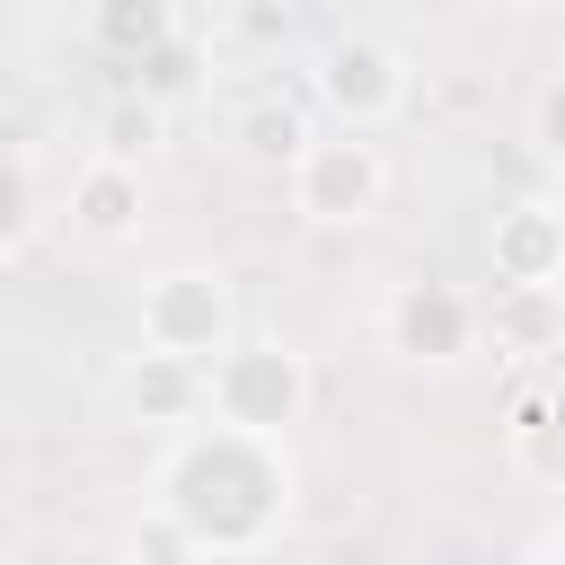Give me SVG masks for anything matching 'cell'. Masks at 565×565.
I'll return each mask as SVG.
<instances>
[{"instance_id": "cell-8", "label": "cell", "mask_w": 565, "mask_h": 565, "mask_svg": "<svg viewBox=\"0 0 565 565\" xmlns=\"http://www.w3.org/2000/svg\"><path fill=\"white\" fill-rule=\"evenodd\" d=\"M115 415H124V424H150V433H185V424L212 415V371L141 344V353L115 371Z\"/></svg>"}, {"instance_id": "cell-11", "label": "cell", "mask_w": 565, "mask_h": 565, "mask_svg": "<svg viewBox=\"0 0 565 565\" xmlns=\"http://www.w3.org/2000/svg\"><path fill=\"white\" fill-rule=\"evenodd\" d=\"M503 450L539 494H565V388H530L503 424Z\"/></svg>"}, {"instance_id": "cell-16", "label": "cell", "mask_w": 565, "mask_h": 565, "mask_svg": "<svg viewBox=\"0 0 565 565\" xmlns=\"http://www.w3.org/2000/svg\"><path fill=\"white\" fill-rule=\"evenodd\" d=\"M124 556H132V565H194L203 547L185 539V521H177L168 503H150V512H141L132 530H124Z\"/></svg>"}, {"instance_id": "cell-2", "label": "cell", "mask_w": 565, "mask_h": 565, "mask_svg": "<svg viewBox=\"0 0 565 565\" xmlns=\"http://www.w3.org/2000/svg\"><path fill=\"white\" fill-rule=\"evenodd\" d=\"M132 327H141V344L150 353H177V362H194V371H212L247 327H238V282L221 274V265H159L150 282H141V300H132Z\"/></svg>"}, {"instance_id": "cell-15", "label": "cell", "mask_w": 565, "mask_h": 565, "mask_svg": "<svg viewBox=\"0 0 565 565\" xmlns=\"http://www.w3.org/2000/svg\"><path fill=\"white\" fill-rule=\"evenodd\" d=\"M44 221H62V194L44 185V159H35V141H18V150H9V230H0V256H26Z\"/></svg>"}, {"instance_id": "cell-14", "label": "cell", "mask_w": 565, "mask_h": 565, "mask_svg": "<svg viewBox=\"0 0 565 565\" xmlns=\"http://www.w3.org/2000/svg\"><path fill=\"white\" fill-rule=\"evenodd\" d=\"M159 141H168V97H150V88H115V97L97 106V124H88V150L132 159V168H150Z\"/></svg>"}, {"instance_id": "cell-10", "label": "cell", "mask_w": 565, "mask_h": 565, "mask_svg": "<svg viewBox=\"0 0 565 565\" xmlns=\"http://www.w3.org/2000/svg\"><path fill=\"white\" fill-rule=\"evenodd\" d=\"M486 344L503 362H547L565 344V282H494L486 300Z\"/></svg>"}, {"instance_id": "cell-4", "label": "cell", "mask_w": 565, "mask_h": 565, "mask_svg": "<svg viewBox=\"0 0 565 565\" xmlns=\"http://www.w3.org/2000/svg\"><path fill=\"white\" fill-rule=\"evenodd\" d=\"M318 380H309V353L282 344V335H238L221 362H212V415L221 424H247V433H291L309 415Z\"/></svg>"}, {"instance_id": "cell-19", "label": "cell", "mask_w": 565, "mask_h": 565, "mask_svg": "<svg viewBox=\"0 0 565 565\" xmlns=\"http://www.w3.org/2000/svg\"><path fill=\"white\" fill-rule=\"evenodd\" d=\"M556 203H565V185H556Z\"/></svg>"}, {"instance_id": "cell-5", "label": "cell", "mask_w": 565, "mask_h": 565, "mask_svg": "<svg viewBox=\"0 0 565 565\" xmlns=\"http://www.w3.org/2000/svg\"><path fill=\"white\" fill-rule=\"evenodd\" d=\"M309 88H318V106H327L335 124H353V132H380L388 115H406V97H415V71H406V53H397L388 35H335V44H318V62H309Z\"/></svg>"}, {"instance_id": "cell-3", "label": "cell", "mask_w": 565, "mask_h": 565, "mask_svg": "<svg viewBox=\"0 0 565 565\" xmlns=\"http://www.w3.org/2000/svg\"><path fill=\"white\" fill-rule=\"evenodd\" d=\"M282 185H291V212L309 230H362L388 203V150L371 132L335 124V132H309V150L282 168Z\"/></svg>"}, {"instance_id": "cell-13", "label": "cell", "mask_w": 565, "mask_h": 565, "mask_svg": "<svg viewBox=\"0 0 565 565\" xmlns=\"http://www.w3.org/2000/svg\"><path fill=\"white\" fill-rule=\"evenodd\" d=\"M309 150V115L291 106V97H247L238 115H230V159H247V168H291Z\"/></svg>"}, {"instance_id": "cell-6", "label": "cell", "mask_w": 565, "mask_h": 565, "mask_svg": "<svg viewBox=\"0 0 565 565\" xmlns=\"http://www.w3.org/2000/svg\"><path fill=\"white\" fill-rule=\"evenodd\" d=\"M380 344H388L397 362L459 371V362L486 344V309H477L459 282H433V274H415V282H397V291L380 300Z\"/></svg>"}, {"instance_id": "cell-1", "label": "cell", "mask_w": 565, "mask_h": 565, "mask_svg": "<svg viewBox=\"0 0 565 565\" xmlns=\"http://www.w3.org/2000/svg\"><path fill=\"white\" fill-rule=\"evenodd\" d=\"M150 503H168L185 521V539L221 565L265 556L291 530V503H300L291 433H247V424L203 415V424L168 433V450L150 468Z\"/></svg>"}, {"instance_id": "cell-9", "label": "cell", "mask_w": 565, "mask_h": 565, "mask_svg": "<svg viewBox=\"0 0 565 565\" xmlns=\"http://www.w3.org/2000/svg\"><path fill=\"white\" fill-rule=\"evenodd\" d=\"M486 274L494 282H565V203L521 194L486 221Z\"/></svg>"}, {"instance_id": "cell-17", "label": "cell", "mask_w": 565, "mask_h": 565, "mask_svg": "<svg viewBox=\"0 0 565 565\" xmlns=\"http://www.w3.org/2000/svg\"><path fill=\"white\" fill-rule=\"evenodd\" d=\"M530 150L565 177V71H547V79L530 88Z\"/></svg>"}, {"instance_id": "cell-7", "label": "cell", "mask_w": 565, "mask_h": 565, "mask_svg": "<svg viewBox=\"0 0 565 565\" xmlns=\"http://www.w3.org/2000/svg\"><path fill=\"white\" fill-rule=\"evenodd\" d=\"M141 221H150V168L88 150L62 177V230L79 247H124V238H141Z\"/></svg>"}, {"instance_id": "cell-18", "label": "cell", "mask_w": 565, "mask_h": 565, "mask_svg": "<svg viewBox=\"0 0 565 565\" xmlns=\"http://www.w3.org/2000/svg\"><path fill=\"white\" fill-rule=\"evenodd\" d=\"M503 9H530V0H503Z\"/></svg>"}, {"instance_id": "cell-12", "label": "cell", "mask_w": 565, "mask_h": 565, "mask_svg": "<svg viewBox=\"0 0 565 565\" xmlns=\"http://www.w3.org/2000/svg\"><path fill=\"white\" fill-rule=\"evenodd\" d=\"M79 35L115 62H150L159 44H177V0H79Z\"/></svg>"}]
</instances>
